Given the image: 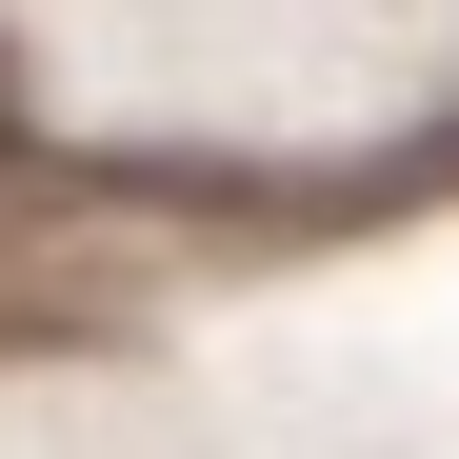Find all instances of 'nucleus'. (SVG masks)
Masks as SVG:
<instances>
[{
    "label": "nucleus",
    "mask_w": 459,
    "mask_h": 459,
    "mask_svg": "<svg viewBox=\"0 0 459 459\" xmlns=\"http://www.w3.org/2000/svg\"><path fill=\"white\" fill-rule=\"evenodd\" d=\"M0 140H21V81H0Z\"/></svg>",
    "instance_id": "nucleus-1"
}]
</instances>
